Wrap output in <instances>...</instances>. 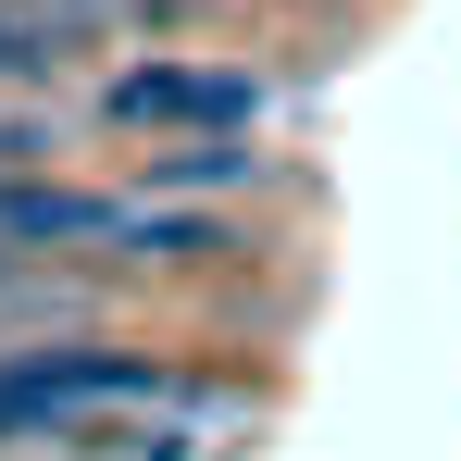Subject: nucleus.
Segmentation results:
<instances>
[{"label": "nucleus", "mask_w": 461, "mask_h": 461, "mask_svg": "<svg viewBox=\"0 0 461 461\" xmlns=\"http://www.w3.org/2000/svg\"><path fill=\"white\" fill-rule=\"evenodd\" d=\"M50 63H63V50H38V38H25V25L0 13V76H50Z\"/></svg>", "instance_id": "obj_2"}, {"label": "nucleus", "mask_w": 461, "mask_h": 461, "mask_svg": "<svg viewBox=\"0 0 461 461\" xmlns=\"http://www.w3.org/2000/svg\"><path fill=\"white\" fill-rule=\"evenodd\" d=\"M275 87L249 63H212V50H162V63H125L100 87V125L113 138H212V125H262Z\"/></svg>", "instance_id": "obj_1"}]
</instances>
